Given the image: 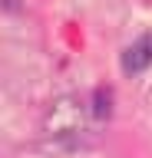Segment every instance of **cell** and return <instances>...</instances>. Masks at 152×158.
Returning a JSON list of instances; mask_svg holds the SVG:
<instances>
[{
  "label": "cell",
  "mask_w": 152,
  "mask_h": 158,
  "mask_svg": "<svg viewBox=\"0 0 152 158\" xmlns=\"http://www.w3.org/2000/svg\"><path fill=\"white\" fill-rule=\"evenodd\" d=\"M109 102H112V92L109 89H96V106H93V115L96 118H109Z\"/></svg>",
  "instance_id": "2"
},
{
  "label": "cell",
  "mask_w": 152,
  "mask_h": 158,
  "mask_svg": "<svg viewBox=\"0 0 152 158\" xmlns=\"http://www.w3.org/2000/svg\"><path fill=\"white\" fill-rule=\"evenodd\" d=\"M145 66H152V33L139 36L122 53V69H126V73H142Z\"/></svg>",
  "instance_id": "1"
}]
</instances>
